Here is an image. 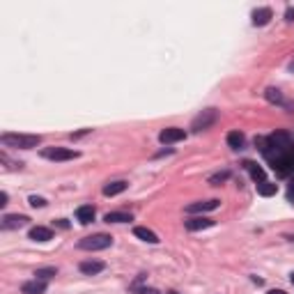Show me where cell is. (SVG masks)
<instances>
[{
    "label": "cell",
    "instance_id": "1",
    "mask_svg": "<svg viewBox=\"0 0 294 294\" xmlns=\"http://www.w3.org/2000/svg\"><path fill=\"white\" fill-rule=\"evenodd\" d=\"M0 143L5 147H16V149H35L41 143V136L35 134H2Z\"/></svg>",
    "mask_w": 294,
    "mask_h": 294
},
{
    "label": "cell",
    "instance_id": "2",
    "mask_svg": "<svg viewBox=\"0 0 294 294\" xmlns=\"http://www.w3.org/2000/svg\"><path fill=\"white\" fill-rule=\"evenodd\" d=\"M110 246H113V237L104 232L92 234V237H83L78 241V248H83V251H106Z\"/></svg>",
    "mask_w": 294,
    "mask_h": 294
},
{
    "label": "cell",
    "instance_id": "3",
    "mask_svg": "<svg viewBox=\"0 0 294 294\" xmlns=\"http://www.w3.org/2000/svg\"><path fill=\"white\" fill-rule=\"evenodd\" d=\"M41 156L48 161H72V159H78L80 152L69 149V147H44V149H41Z\"/></svg>",
    "mask_w": 294,
    "mask_h": 294
},
{
    "label": "cell",
    "instance_id": "4",
    "mask_svg": "<svg viewBox=\"0 0 294 294\" xmlns=\"http://www.w3.org/2000/svg\"><path fill=\"white\" fill-rule=\"evenodd\" d=\"M216 117H219V113H216L214 108H207V110H202L200 115H195V117H193L191 129H193L195 134H198V131H205V129H209L212 124H214Z\"/></svg>",
    "mask_w": 294,
    "mask_h": 294
},
{
    "label": "cell",
    "instance_id": "5",
    "mask_svg": "<svg viewBox=\"0 0 294 294\" xmlns=\"http://www.w3.org/2000/svg\"><path fill=\"white\" fill-rule=\"evenodd\" d=\"M184 138H186V131L180 127H168L159 134V141L163 143V145H173V143H180V141H184Z\"/></svg>",
    "mask_w": 294,
    "mask_h": 294
},
{
    "label": "cell",
    "instance_id": "6",
    "mask_svg": "<svg viewBox=\"0 0 294 294\" xmlns=\"http://www.w3.org/2000/svg\"><path fill=\"white\" fill-rule=\"evenodd\" d=\"M220 207V200L212 198V200H200V202H193L186 207V214H205V212H214V209Z\"/></svg>",
    "mask_w": 294,
    "mask_h": 294
},
{
    "label": "cell",
    "instance_id": "7",
    "mask_svg": "<svg viewBox=\"0 0 294 294\" xmlns=\"http://www.w3.org/2000/svg\"><path fill=\"white\" fill-rule=\"evenodd\" d=\"M80 269V274H85V276H97L101 274L104 269H106V262H101V260H83L78 264Z\"/></svg>",
    "mask_w": 294,
    "mask_h": 294
},
{
    "label": "cell",
    "instance_id": "8",
    "mask_svg": "<svg viewBox=\"0 0 294 294\" xmlns=\"http://www.w3.org/2000/svg\"><path fill=\"white\" fill-rule=\"evenodd\" d=\"M30 223V219L23 214H5L2 216V227L5 230H16V227H23Z\"/></svg>",
    "mask_w": 294,
    "mask_h": 294
},
{
    "label": "cell",
    "instance_id": "9",
    "mask_svg": "<svg viewBox=\"0 0 294 294\" xmlns=\"http://www.w3.org/2000/svg\"><path fill=\"white\" fill-rule=\"evenodd\" d=\"M184 225H186L188 232H198V230H207V227H214L216 220L212 219H202V216H198V219H188L184 220Z\"/></svg>",
    "mask_w": 294,
    "mask_h": 294
},
{
    "label": "cell",
    "instance_id": "10",
    "mask_svg": "<svg viewBox=\"0 0 294 294\" xmlns=\"http://www.w3.org/2000/svg\"><path fill=\"white\" fill-rule=\"evenodd\" d=\"M271 19H274L271 7H260V9H255V12H253V26H257V28L267 26Z\"/></svg>",
    "mask_w": 294,
    "mask_h": 294
},
{
    "label": "cell",
    "instance_id": "11",
    "mask_svg": "<svg viewBox=\"0 0 294 294\" xmlns=\"http://www.w3.org/2000/svg\"><path fill=\"white\" fill-rule=\"evenodd\" d=\"M28 237H30L33 241H51V239H53V230H51V227L35 225V227H30Z\"/></svg>",
    "mask_w": 294,
    "mask_h": 294
},
{
    "label": "cell",
    "instance_id": "12",
    "mask_svg": "<svg viewBox=\"0 0 294 294\" xmlns=\"http://www.w3.org/2000/svg\"><path fill=\"white\" fill-rule=\"evenodd\" d=\"M94 207L92 205H80L78 209H76V220H78L80 225H87V223H92L94 220Z\"/></svg>",
    "mask_w": 294,
    "mask_h": 294
},
{
    "label": "cell",
    "instance_id": "13",
    "mask_svg": "<svg viewBox=\"0 0 294 294\" xmlns=\"http://www.w3.org/2000/svg\"><path fill=\"white\" fill-rule=\"evenodd\" d=\"M21 292L23 294H44L46 292V281H28L21 285Z\"/></svg>",
    "mask_w": 294,
    "mask_h": 294
},
{
    "label": "cell",
    "instance_id": "14",
    "mask_svg": "<svg viewBox=\"0 0 294 294\" xmlns=\"http://www.w3.org/2000/svg\"><path fill=\"white\" fill-rule=\"evenodd\" d=\"M244 168L251 173L253 182H257V184H260V182H267V173H264V170H262L257 163H253V161H244Z\"/></svg>",
    "mask_w": 294,
    "mask_h": 294
},
{
    "label": "cell",
    "instance_id": "15",
    "mask_svg": "<svg viewBox=\"0 0 294 294\" xmlns=\"http://www.w3.org/2000/svg\"><path fill=\"white\" fill-rule=\"evenodd\" d=\"M129 188V184L127 182H110V184H106V186H104V195H106V198H113V195H120V193H124V191H127Z\"/></svg>",
    "mask_w": 294,
    "mask_h": 294
},
{
    "label": "cell",
    "instance_id": "16",
    "mask_svg": "<svg viewBox=\"0 0 294 294\" xmlns=\"http://www.w3.org/2000/svg\"><path fill=\"white\" fill-rule=\"evenodd\" d=\"M134 234L138 237V239H143V241H147V244H159V237H156V232H152L149 227H143V225H138V227H134Z\"/></svg>",
    "mask_w": 294,
    "mask_h": 294
},
{
    "label": "cell",
    "instance_id": "17",
    "mask_svg": "<svg viewBox=\"0 0 294 294\" xmlns=\"http://www.w3.org/2000/svg\"><path fill=\"white\" fill-rule=\"evenodd\" d=\"M227 145L232 147V149H244L246 136L241 134V131H230V134H227Z\"/></svg>",
    "mask_w": 294,
    "mask_h": 294
},
{
    "label": "cell",
    "instance_id": "18",
    "mask_svg": "<svg viewBox=\"0 0 294 294\" xmlns=\"http://www.w3.org/2000/svg\"><path fill=\"white\" fill-rule=\"evenodd\" d=\"M104 220H106V223H129L131 214H127V212H108V214L104 216Z\"/></svg>",
    "mask_w": 294,
    "mask_h": 294
},
{
    "label": "cell",
    "instance_id": "19",
    "mask_svg": "<svg viewBox=\"0 0 294 294\" xmlns=\"http://www.w3.org/2000/svg\"><path fill=\"white\" fill-rule=\"evenodd\" d=\"M264 97H267L269 104H278V106H285V99H283L281 90H276V87H267V90H264Z\"/></svg>",
    "mask_w": 294,
    "mask_h": 294
},
{
    "label": "cell",
    "instance_id": "20",
    "mask_svg": "<svg viewBox=\"0 0 294 294\" xmlns=\"http://www.w3.org/2000/svg\"><path fill=\"white\" fill-rule=\"evenodd\" d=\"M276 191H278V186L271 184V182H260V184H257V193H260L262 198H271V195H276Z\"/></svg>",
    "mask_w": 294,
    "mask_h": 294
},
{
    "label": "cell",
    "instance_id": "21",
    "mask_svg": "<svg viewBox=\"0 0 294 294\" xmlns=\"http://www.w3.org/2000/svg\"><path fill=\"white\" fill-rule=\"evenodd\" d=\"M53 276H58V269L55 267H44V269H37V271H35V278H37V281H48V278H53Z\"/></svg>",
    "mask_w": 294,
    "mask_h": 294
},
{
    "label": "cell",
    "instance_id": "22",
    "mask_svg": "<svg viewBox=\"0 0 294 294\" xmlns=\"http://www.w3.org/2000/svg\"><path fill=\"white\" fill-rule=\"evenodd\" d=\"M225 180H230V170H223V173L212 175V177H209V184H212V186H220Z\"/></svg>",
    "mask_w": 294,
    "mask_h": 294
},
{
    "label": "cell",
    "instance_id": "23",
    "mask_svg": "<svg viewBox=\"0 0 294 294\" xmlns=\"http://www.w3.org/2000/svg\"><path fill=\"white\" fill-rule=\"evenodd\" d=\"M28 202H30L33 207H46V200H44V198H39V195H30V198H28Z\"/></svg>",
    "mask_w": 294,
    "mask_h": 294
},
{
    "label": "cell",
    "instance_id": "24",
    "mask_svg": "<svg viewBox=\"0 0 294 294\" xmlns=\"http://www.w3.org/2000/svg\"><path fill=\"white\" fill-rule=\"evenodd\" d=\"M134 292H138V294H159V290H154V288H138V290H134Z\"/></svg>",
    "mask_w": 294,
    "mask_h": 294
},
{
    "label": "cell",
    "instance_id": "25",
    "mask_svg": "<svg viewBox=\"0 0 294 294\" xmlns=\"http://www.w3.org/2000/svg\"><path fill=\"white\" fill-rule=\"evenodd\" d=\"M288 200L294 205V180L290 182V188H288Z\"/></svg>",
    "mask_w": 294,
    "mask_h": 294
},
{
    "label": "cell",
    "instance_id": "26",
    "mask_svg": "<svg viewBox=\"0 0 294 294\" xmlns=\"http://www.w3.org/2000/svg\"><path fill=\"white\" fill-rule=\"evenodd\" d=\"M285 19L294 21V7H288V9H285Z\"/></svg>",
    "mask_w": 294,
    "mask_h": 294
},
{
    "label": "cell",
    "instance_id": "27",
    "mask_svg": "<svg viewBox=\"0 0 294 294\" xmlns=\"http://www.w3.org/2000/svg\"><path fill=\"white\" fill-rule=\"evenodd\" d=\"M55 225H58V227H62V230H67V227H69V223H67V220H65V219H58V220H55Z\"/></svg>",
    "mask_w": 294,
    "mask_h": 294
},
{
    "label": "cell",
    "instance_id": "28",
    "mask_svg": "<svg viewBox=\"0 0 294 294\" xmlns=\"http://www.w3.org/2000/svg\"><path fill=\"white\" fill-rule=\"evenodd\" d=\"M7 200H9V195H7L5 191H2V193H0V207H5V205H7Z\"/></svg>",
    "mask_w": 294,
    "mask_h": 294
},
{
    "label": "cell",
    "instance_id": "29",
    "mask_svg": "<svg viewBox=\"0 0 294 294\" xmlns=\"http://www.w3.org/2000/svg\"><path fill=\"white\" fill-rule=\"evenodd\" d=\"M85 134H90V129H83V131H78V134H72V138L76 141V138H80V136H85Z\"/></svg>",
    "mask_w": 294,
    "mask_h": 294
},
{
    "label": "cell",
    "instance_id": "30",
    "mask_svg": "<svg viewBox=\"0 0 294 294\" xmlns=\"http://www.w3.org/2000/svg\"><path fill=\"white\" fill-rule=\"evenodd\" d=\"M267 294H288V292H283V290H269Z\"/></svg>",
    "mask_w": 294,
    "mask_h": 294
},
{
    "label": "cell",
    "instance_id": "31",
    "mask_svg": "<svg viewBox=\"0 0 294 294\" xmlns=\"http://www.w3.org/2000/svg\"><path fill=\"white\" fill-rule=\"evenodd\" d=\"M290 281H292V285H294V271H292V274H290Z\"/></svg>",
    "mask_w": 294,
    "mask_h": 294
},
{
    "label": "cell",
    "instance_id": "32",
    "mask_svg": "<svg viewBox=\"0 0 294 294\" xmlns=\"http://www.w3.org/2000/svg\"><path fill=\"white\" fill-rule=\"evenodd\" d=\"M168 294H180V292H175V290H170V292H168Z\"/></svg>",
    "mask_w": 294,
    "mask_h": 294
}]
</instances>
